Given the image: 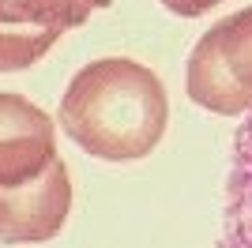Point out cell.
Listing matches in <instances>:
<instances>
[{
    "instance_id": "6da1fadb",
    "label": "cell",
    "mask_w": 252,
    "mask_h": 248,
    "mask_svg": "<svg viewBox=\"0 0 252 248\" xmlns=\"http://www.w3.org/2000/svg\"><path fill=\"white\" fill-rule=\"evenodd\" d=\"M57 124L91 158L136 162L166 139L169 98L147 64L132 57H102L72 75Z\"/></svg>"
},
{
    "instance_id": "7a4b0ae2",
    "label": "cell",
    "mask_w": 252,
    "mask_h": 248,
    "mask_svg": "<svg viewBox=\"0 0 252 248\" xmlns=\"http://www.w3.org/2000/svg\"><path fill=\"white\" fill-rule=\"evenodd\" d=\"M185 91L219 117L252 109V4L219 19L189 53Z\"/></svg>"
},
{
    "instance_id": "3957f363",
    "label": "cell",
    "mask_w": 252,
    "mask_h": 248,
    "mask_svg": "<svg viewBox=\"0 0 252 248\" xmlns=\"http://www.w3.org/2000/svg\"><path fill=\"white\" fill-rule=\"evenodd\" d=\"M113 0H0V72H23Z\"/></svg>"
},
{
    "instance_id": "277c9868",
    "label": "cell",
    "mask_w": 252,
    "mask_h": 248,
    "mask_svg": "<svg viewBox=\"0 0 252 248\" xmlns=\"http://www.w3.org/2000/svg\"><path fill=\"white\" fill-rule=\"evenodd\" d=\"M57 158V121L31 98L0 91V192L34 185Z\"/></svg>"
},
{
    "instance_id": "5b68a950",
    "label": "cell",
    "mask_w": 252,
    "mask_h": 248,
    "mask_svg": "<svg viewBox=\"0 0 252 248\" xmlns=\"http://www.w3.org/2000/svg\"><path fill=\"white\" fill-rule=\"evenodd\" d=\"M75 188L64 158L45 169L34 185L0 192V241L4 245H45L64 229Z\"/></svg>"
},
{
    "instance_id": "8992f818",
    "label": "cell",
    "mask_w": 252,
    "mask_h": 248,
    "mask_svg": "<svg viewBox=\"0 0 252 248\" xmlns=\"http://www.w3.org/2000/svg\"><path fill=\"white\" fill-rule=\"evenodd\" d=\"M215 248H252V109L241 121L237 135H233L222 233H219Z\"/></svg>"
},
{
    "instance_id": "52a82bcc",
    "label": "cell",
    "mask_w": 252,
    "mask_h": 248,
    "mask_svg": "<svg viewBox=\"0 0 252 248\" xmlns=\"http://www.w3.org/2000/svg\"><path fill=\"white\" fill-rule=\"evenodd\" d=\"M173 15H185V19H196V15H207L211 8H219L222 0H162Z\"/></svg>"
}]
</instances>
